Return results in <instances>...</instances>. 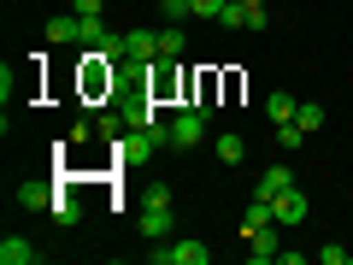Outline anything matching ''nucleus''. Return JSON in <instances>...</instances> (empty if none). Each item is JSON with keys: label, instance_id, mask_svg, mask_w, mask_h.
Listing matches in <instances>:
<instances>
[{"label": "nucleus", "instance_id": "1", "mask_svg": "<svg viewBox=\"0 0 353 265\" xmlns=\"http://www.w3.org/2000/svg\"><path fill=\"white\" fill-rule=\"evenodd\" d=\"M159 148H171V130H165V124H148V130H124V141H118V159H124V165H148Z\"/></svg>", "mask_w": 353, "mask_h": 265}, {"label": "nucleus", "instance_id": "2", "mask_svg": "<svg viewBox=\"0 0 353 265\" xmlns=\"http://www.w3.org/2000/svg\"><path fill=\"white\" fill-rule=\"evenodd\" d=\"M148 259L153 265H206V259H212V248L194 242V236H171V242H153Z\"/></svg>", "mask_w": 353, "mask_h": 265}, {"label": "nucleus", "instance_id": "3", "mask_svg": "<svg viewBox=\"0 0 353 265\" xmlns=\"http://www.w3.org/2000/svg\"><path fill=\"white\" fill-rule=\"evenodd\" d=\"M206 118H212V112H201V106H176V112H171V124H165V130H171V148H183V153H189V148H201Z\"/></svg>", "mask_w": 353, "mask_h": 265}, {"label": "nucleus", "instance_id": "4", "mask_svg": "<svg viewBox=\"0 0 353 265\" xmlns=\"http://www.w3.org/2000/svg\"><path fill=\"white\" fill-rule=\"evenodd\" d=\"M241 242H248V259L265 265L283 253V224H259V230H241Z\"/></svg>", "mask_w": 353, "mask_h": 265}, {"label": "nucleus", "instance_id": "5", "mask_svg": "<svg viewBox=\"0 0 353 265\" xmlns=\"http://www.w3.org/2000/svg\"><path fill=\"white\" fill-rule=\"evenodd\" d=\"M136 230H141L148 242H171V236H176V218H171V206H153V201H141Z\"/></svg>", "mask_w": 353, "mask_h": 265}, {"label": "nucleus", "instance_id": "6", "mask_svg": "<svg viewBox=\"0 0 353 265\" xmlns=\"http://www.w3.org/2000/svg\"><path fill=\"white\" fill-rule=\"evenodd\" d=\"M271 213H277V224H283V230H294V224H306V213H312V206H306V195L289 183L283 195H271Z\"/></svg>", "mask_w": 353, "mask_h": 265}, {"label": "nucleus", "instance_id": "7", "mask_svg": "<svg viewBox=\"0 0 353 265\" xmlns=\"http://www.w3.org/2000/svg\"><path fill=\"white\" fill-rule=\"evenodd\" d=\"M289 183H294V171H289V165H265V171H259V183H253V195H259V201H271V195H283V189H289Z\"/></svg>", "mask_w": 353, "mask_h": 265}, {"label": "nucleus", "instance_id": "8", "mask_svg": "<svg viewBox=\"0 0 353 265\" xmlns=\"http://www.w3.org/2000/svg\"><path fill=\"white\" fill-rule=\"evenodd\" d=\"M124 48H130V59H136V65H153V59H159V30H130Z\"/></svg>", "mask_w": 353, "mask_h": 265}, {"label": "nucleus", "instance_id": "9", "mask_svg": "<svg viewBox=\"0 0 353 265\" xmlns=\"http://www.w3.org/2000/svg\"><path fill=\"white\" fill-rule=\"evenodd\" d=\"M48 213H53V224H59V230H71V224H83V201H77V195H53V206H48Z\"/></svg>", "mask_w": 353, "mask_h": 265}, {"label": "nucleus", "instance_id": "10", "mask_svg": "<svg viewBox=\"0 0 353 265\" xmlns=\"http://www.w3.org/2000/svg\"><path fill=\"white\" fill-rule=\"evenodd\" d=\"M41 259V248H30L24 236H6L0 242V265H36Z\"/></svg>", "mask_w": 353, "mask_h": 265}, {"label": "nucleus", "instance_id": "11", "mask_svg": "<svg viewBox=\"0 0 353 265\" xmlns=\"http://www.w3.org/2000/svg\"><path fill=\"white\" fill-rule=\"evenodd\" d=\"M53 195H59V189H48V183H18L12 201H18V206H30V213H41V206H53Z\"/></svg>", "mask_w": 353, "mask_h": 265}, {"label": "nucleus", "instance_id": "12", "mask_svg": "<svg viewBox=\"0 0 353 265\" xmlns=\"http://www.w3.org/2000/svg\"><path fill=\"white\" fill-rule=\"evenodd\" d=\"M48 41H83V24H77V12H59V18H48Z\"/></svg>", "mask_w": 353, "mask_h": 265}, {"label": "nucleus", "instance_id": "13", "mask_svg": "<svg viewBox=\"0 0 353 265\" xmlns=\"http://www.w3.org/2000/svg\"><path fill=\"white\" fill-rule=\"evenodd\" d=\"M189 53V36H183V24H165L159 30V59H183Z\"/></svg>", "mask_w": 353, "mask_h": 265}, {"label": "nucleus", "instance_id": "14", "mask_svg": "<svg viewBox=\"0 0 353 265\" xmlns=\"http://www.w3.org/2000/svg\"><path fill=\"white\" fill-rule=\"evenodd\" d=\"M212 153H218V159H224V165H241V159H248V141H241L236 130H224V136L212 141Z\"/></svg>", "mask_w": 353, "mask_h": 265}, {"label": "nucleus", "instance_id": "15", "mask_svg": "<svg viewBox=\"0 0 353 265\" xmlns=\"http://www.w3.org/2000/svg\"><path fill=\"white\" fill-rule=\"evenodd\" d=\"M265 112H271V124H289V118L301 112V101H294V95H283V88H277V95H265Z\"/></svg>", "mask_w": 353, "mask_h": 265}, {"label": "nucleus", "instance_id": "16", "mask_svg": "<svg viewBox=\"0 0 353 265\" xmlns=\"http://www.w3.org/2000/svg\"><path fill=\"white\" fill-rule=\"evenodd\" d=\"M124 124H130V130H148V124H159V112H153V95H148V101H136V106H124Z\"/></svg>", "mask_w": 353, "mask_h": 265}, {"label": "nucleus", "instance_id": "17", "mask_svg": "<svg viewBox=\"0 0 353 265\" xmlns=\"http://www.w3.org/2000/svg\"><path fill=\"white\" fill-rule=\"evenodd\" d=\"M248 12H253L248 0H224V12H218V24H224V30H248Z\"/></svg>", "mask_w": 353, "mask_h": 265}, {"label": "nucleus", "instance_id": "18", "mask_svg": "<svg viewBox=\"0 0 353 265\" xmlns=\"http://www.w3.org/2000/svg\"><path fill=\"white\" fill-rule=\"evenodd\" d=\"M294 124H301L306 136H312V130H324V106H318V101H301V112H294Z\"/></svg>", "mask_w": 353, "mask_h": 265}, {"label": "nucleus", "instance_id": "19", "mask_svg": "<svg viewBox=\"0 0 353 265\" xmlns=\"http://www.w3.org/2000/svg\"><path fill=\"white\" fill-rule=\"evenodd\" d=\"M301 141H306V130L294 124V118H289V124H277V148L283 153H301Z\"/></svg>", "mask_w": 353, "mask_h": 265}, {"label": "nucleus", "instance_id": "20", "mask_svg": "<svg viewBox=\"0 0 353 265\" xmlns=\"http://www.w3.org/2000/svg\"><path fill=\"white\" fill-rule=\"evenodd\" d=\"M318 259H324V265H353V248H341V242H330V248H318Z\"/></svg>", "mask_w": 353, "mask_h": 265}, {"label": "nucleus", "instance_id": "21", "mask_svg": "<svg viewBox=\"0 0 353 265\" xmlns=\"http://www.w3.org/2000/svg\"><path fill=\"white\" fill-rule=\"evenodd\" d=\"M159 12L171 18V24H183V18H194V12H189V0H159Z\"/></svg>", "mask_w": 353, "mask_h": 265}, {"label": "nucleus", "instance_id": "22", "mask_svg": "<svg viewBox=\"0 0 353 265\" xmlns=\"http://www.w3.org/2000/svg\"><path fill=\"white\" fill-rule=\"evenodd\" d=\"M141 201H153V206H171V183H148V189H141Z\"/></svg>", "mask_w": 353, "mask_h": 265}, {"label": "nucleus", "instance_id": "23", "mask_svg": "<svg viewBox=\"0 0 353 265\" xmlns=\"http://www.w3.org/2000/svg\"><path fill=\"white\" fill-rule=\"evenodd\" d=\"M189 12L194 18H218V12H224V0H189Z\"/></svg>", "mask_w": 353, "mask_h": 265}, {"label": "nucleus", "instance_id": "24", "mask_svg": "<svg viewBox=\"0 0 353 265\" xmlns=\"http://www.w3.org/2000/svg\"><path fill=\"white\" fill-rule=\"evenodd\" d=\"M12 88H18V71H12V65H0V95H6V106H12Z\"/></svg>", "mask_w": 353, "mask_h": 265}, {"label": "nucleus", "instance_id": "25", "mask_svg": "<svg viewBox=\"0 0 353 265\" xmlns=\"http://www.w3.org/2000/svg\"><path fill=\"white\" fill-rule=\"evenodd\" d=\"M71 12H77V18H101L106 6H101V0H71Z\"/></svg>", "mask_w": 353, "mask_h": 265}, {"label": "nucleus", "instance_id": "26", "mask_svg": "<svg viewBox=\"0 0 353 265\" xmlns=\"http://www.w3.org/2000/svg\"><path fill=\"white\" fill-rule=\"evenodd\" d=\"M248 6H265V0H248Z\"/></svg>", "mask_w": 353, "mask_h": 265}]
</instances>
